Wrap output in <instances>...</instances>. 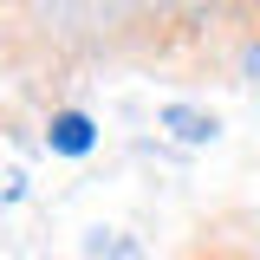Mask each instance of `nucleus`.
Wrapping results in <instances>:
<instances>
[{"label":"nucleus","mask_w":260,"mask_h":260,"mask_svg":"<svg viewBox=\"0 0 260 260\" xmlns=\"http://www.w3.org/2000/svg\"><path fill=\"white\" fill-rule=\"evenodd\" d=\"M46 143H52L59 156H85V150L98 143V130H91V117H85V111H59V117H52V130H46Z\"/></svg>","instance_id":"f257e3e1"},{"label":"nucleus","mask_w":260,"mask_h":260,"mask_svg":"<svg viewBox=\"0 0 260 260\" xmlns=\"http://www.w3.org/2000/svg\"><path fill=\"white\" fill-rule=\"evenodd\" d=\"M162 124L176 130L182 143H208V137H215V117H202V111H189V104H169V111H162Z\"/></svg>","instance_id":"f03ea898"}]
</instances>
